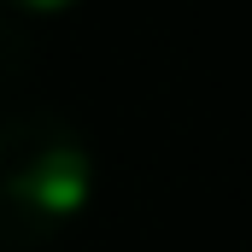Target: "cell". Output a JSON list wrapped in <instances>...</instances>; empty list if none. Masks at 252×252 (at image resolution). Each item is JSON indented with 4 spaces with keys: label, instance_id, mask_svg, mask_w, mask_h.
Instances as JSON below:
<instances>
[{
    "label": "cell",
    "instance_id": "7a4b0ae2",
    "mask_svg": "<svg viewBox=\"0 0 252 252\" xmlns=\"http://www.w3.org/2000/svg\"><path fill=\"white\" fill-rule=\"evenodd\" d=\"M12 18H64L70 6H82V0H0Z\"/></svg>",
    "mask_w": 252,
    "mask_h": 252
},
{
    "label": "cell",
    "instance_id": "6da1fadb",
    "mask_svg": "<svg viewBox=\"0 0 252 252\" xmlns=\"http://www.w3.org/2000/svg\"><path fill=\"white\" fill-rule=\"evenodd\" d=\"M94 199V147L59 112L0 118V252L64 235Z\"/></svg>",
    "mask_w": 252,
    "mask_h": 252
}]
</instances>
